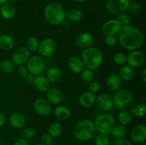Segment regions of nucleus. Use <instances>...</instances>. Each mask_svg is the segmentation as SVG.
<instances>
[{
	"instance_id": "nucleus-16",
	"label": "nucleus",
	"mask_w": 146,
	"mask_h": 145,
	"mask_svg": "<svg viewBox=\"0 0 146 145\" xmlns=\"http://www.w3.org/2000/svg\"><path fill=\"white\" fill-rule=\"evenodd\" d=\"M35 112L41 116H47L51 111V104L44 98H38L34 103Z\"/></svg>"
},
{
	"instance_id": "nucleus-22",
	"label": "nucleus",
	"mask_w": 146,
	"mask_h": 145,
	"mask_svg": "<svg viewBox=\"0 0 146 145\" xmlns=\"http://www.w3.org/2000/svg\"><path fill=\"white\" fill-rule=\"evenodd\" d=\"M34 86L38 91L44 92L50 88V82L47 79L46 77L41 74V75H36Z\"/></svg>"
},
{
	"instance_id": "nucleus-1",
	"label": "nucleus",
	"mask_w": 146,
	"mask_h": 145,
	"mask_svg": "<svg viewBox=\"0 0 146 145\" xmlns=\"http://www.w3.org/2000/svg\"><path fill=\"white\" fill-rule=\"evenodd\" d=\"M120 45L127 51L138 50L143 44L144 36L142 31L132 25L123 26L118 34Z\"/></svg>"
},
{
	"instance_id": "nucleus-52",
	"label": "nucleus",
	"mask_w": 146,
	"mask_h": 145,
	"mask_svg": "<svg viewBox=\"0 0 146 145\" xmlns=\"http://www.w3.org/2000/svg\"><path fill=\"white\" fill-rule=\"evenodd\" d=\"M36 145H44V144H43L40 143V144H36Z\"/></svg>"
},
{
	"instance_id": "nucleus-17",
	"label": "nucleus",
	"mask_w": 146,
	"mask_h": 145,
	"mask_svg": "<svg viewBox=\"0 0 146 145\" xmlns=\"http://www.w3.org/2000/svg\"><path fill=\"white\" fill-rule=\"evenodd\" d=\"M67 65L68 69L74 74H81V72L85 69V66L81 58L76 55H72L68 58Z\"/></svg>"
},
{
	"instance_id": "nucleus-43",
	"label": "nucleus",
	"mask_w": 146,
	"mask_h": 145,
	"mask_svg": "<svg viewBox=\"0 0 146 145\" xmlns=\"http://www.w3.org/2000/svg\"><path fill=\"white\" fill-rule=\"evenodd\" d=\"M29 73L28 69H27V67L26 65H19L17 68V74H18L19 76L21 78H24Z\"/></svg>"
},
{
	"instance_id": "nucleus-42",
	"label": "nucleus",
	"mask_w": 146,
	"mask_h": 145,
	"mask_svg": "<svg viewBox=\"0 0 146 145\" xmlns=\"http://www.w3.org/2000/svg\"><path fill=\"white\" fill-rule=\"evenodd\" d=\"M117 43V38L115 36H106L105 44L110 47L114 46Z\"/></svg>"
},
{
	"instance_id": "nucleus-9",
	"label": "nucleus",
	"mask_w": 146,
	"mask_h": 145,
	"mask_svg": "<svg viewBox=\"0 0 146 145\" xmlns=\"http://www.w3.org/2000/svg\"><path fill=\"white\" fill-rule=\"evenodd\" d=\"M37 51L41 56L46 58L51 56L56 51V43L53 38H45L39 43Z\"/></svg>"
},
{
	"instance_id": "nucleus-4",
	"label": "nucleus",
	"mask_w": 146,
	"mask_h": 145,
	"mask_svg": "<svg viewBox=\"0 0 146 145\" xmlns=\"http://www.w3.org/2000/svg\"><path fill=\"white\" fill-rule=\"evenodd\" d=\"M96 129L94 122L88 119L79 121L74 129V135L76 139L81 142H86L94 136Z\"/></svg>"
},
{
	"instance_id": "nucleus-14",
	"label": "nucleus",
	"mask_w": 146,
	"mask_h": 145,
	"mask_svg": "<svg viewBox=\"0 0 146 145\" xmlns=\"http://www.w3.org/2000/svg\"><path fill=\"white\" fill-rule=\"evenodd\" d=\"M96 103L98 107L104 112H108L113 107V98L106 93H102L98 95L96 98Z\"/></svg>"
},
{
	"instance_id": "nucleus-19",
	"label": "nucleus",
	"mask_w": 146,
	"mask_h": 145,
	"mask_svg": "<svg viewBox=\"0 0 146 145\" xmlns=\"http://www.w3.org/2000/svg\"><path fill=\"white\" fill-rule=\"evenodd\" d=\"M106 85L107 88L112 92H115L121 89L122 85V80L118 74L112 73L108 76L106 80Z\"/></svg>"
},
{
	"instance_id": "nucleus-21",
	"label": "nucleus",
	"mask_w": 146,
	"mask_h": 145,
	"mask_svg": "<svg viewBox=\"0 0 146 145\" xmlns=\"http://www.w3.org/2000/svg\"><path fill=\"white\" fill-rule=\"evenodd\" d=\"M9 124L14 129H22L26 125V118L22 114L19 113V112H14V113L11 114L9 117Z\"/></svg>"
},
{
	"instance_id": "nucleus-3",
	"label": "nucleus",
	"mask_w": 146,
	"mask_h": 145,
	"mask_svg": "<svg viewBox=\"0 0 146 145\" xmlns=\"http://www.w3.org/2000/svg\"><path fill=\"white\" fill-rule=\"evenodd\" d=\"M104 54L99 48L90 46L85 48L81 53V60L85 68L91 71L98 69L104 62Z\"/></svg>"
},
{
	"instance_id": "nucleus-20",
	"label": "nucleus",
	"mask_w": 146,
	"mask_h": 145,
	"mask_svg": "<svg viewBox=\"0 0 146 145\" xmlns=\"http://www.w3.org/2000/svg\"><path fill=\"white\" fill-rule=\"evenodd\" d=\"M96 95L90 91H86L81 94L78 99L80 105L84 108H89L96 103Z\"/></svg>"
},
{
	"instance_id": "nucleus-27",
	"label": "nucleus",
	"mask_w": 146,
	"mask_h": 145,
	"mask_svg": "<svg viewBox=\"0 0 146 145\" xmlns=\"http://www.w3.org/2000/svg\"><path fill=\"white\" fill-rule=\"evenodd\" d=\"M122 80L125 82H129L132 80L134 78V71L133 68L130 67L129 65H123L119 71V75H118Z\"/></svg>"
},
{
	"instance_id": "nucleus-18",
	"label": "nucleus",
	"mask_w": 146,
	"mask_h": 145,
	"mask_svg": "<svg viewBox=\"0 0 146 145\" xmlns=\"http://www.w3.org/2000/svg\"><path fill=\"white\" fill-rule=\"evenodd\" d=\"M76 45L80 48L85 49L90 46H92L94 43V37L91 34L83 32L78 34L76 38Z\"/></svg>"
},
{
	"instance_id": "nucleus-33",
	"label": "nucleus",
	"mask_w": 146,
	"mask_h": 145,
	"mask_svg": "<svg viewBox=\"0 0 146 145\" xmlns=\"http://www.w3.org/2000/svg\"><path fill=\"white\" fill-rule=\"evenodd\" d=\"M15 69V64L12 61L5 59L0 61V71L4 73H11Z\"/></svg>"
},
{
	"instance_id": "nucleus-45",
	"label": "nucleus",
	"mask_w": 146,
	"mask_h": 145,
	"mask_svg": "<svg viewBox=\"0 0 146 145\" xmlns=\"http://www.w3.org/2000/svg\"><path fill=\"white\" fill-rule=\"evenodd\" d=\"M111 145H131V143L128 139L123 138V139H115L112 142Z\"/></svg>"
},
{
	"instance_id": "nucleus-25",
	"label": "nucleus",
	"mask_w": 146,
	"mask_h": 145,
	"mask_svg": "<svg viewBox=\"0 0 146 145\" xmlns=\"http://www.w3.org/2000/svg\"><path fill=\"white\" fill-rule=\"evenodd\" d=\"M46 78L50 82L56 83L59 82L62 78V72L59 68L56 67H51L48 68L46 72Z\"/></svg>"
},
{
	"instance_id": "nucleus-24",
	"label": "nucleus",
	"mask_w": 146,
	"mask_h": 145,
	"mask_svg": "<svg viewBox=\"0 0 146 145\" xmlns=\"http://www.w3.org/2000/svg\"><path fill=\"white\" fill-rule=\"evenodd\" d=\"M15 45V41L11 36L7 34L0 35V48L4 51L12 49Z\"/></svg>"
},
{
	"instance_id": "nucleus-54",
	"label": "nucleus",
	"mask_w": 146,
	"mask_h": 145,
	"mask_svg": "<svg viewBox=\"0 0 146 145\" xmlns=\"http://www.w3.org/2000/svg\"><path fill=\"white\" fill-rule=\"evenodd\" d=\"M19 1H26V0H19Z\"/></svg>"
},
{
	"instance_id": "nucleus-8",
	"label": "nucleus",
	"mask_w": 146,
	"mask_h": 145,
	"mask_svg": "<svg viewBox=\"0 0 146 145\" xmlns=\"http://www.w3.org/2000/svg\"><path fill=\"white\" fill-rule=\"evenodd\" d=\"M130 3V0H106V7L110 13L118 15L128 10Z\"/></svg>"
},
{
	"instance_id": "nucleus-10",
	"label": "nucleus",
	"mask_w": 146,
	"mask_h": 145,
	"mask_svg": "<svg viewBox=\"0 0 146 145\" xmlns=\"http://www.w3.org/2000/svg\"><path fill=\"white\" fill-rule=\"evenodd\" d=\"M31 56V51L26 46H21L15 50L12 54L11 61L16 65H24L29 57Z\"/></svg>"
},
{
	"instance_id": "nucleus-34",
	"label": "nucleus",
	"mask_w": 146,
	"mask_h": 145,
	"mask_svg": "<svg viewBox=\"0 0 146 145\" xmlns=\"http://www.w3.org/2000/svg\"><path fill=\"white\" fill-rule=\"evenodd\" d=\"M38 45H39V41L38 38L35 36L29 37L26 41V47L30 51H36L38 50Z\"/></svg>"
},
{
	"instance_id": "nucleus-12",
	"label": "nucleus",
	"mask_w": 146,
	"mask_h": 145,
	"mask_svg": "<svg viewBox=\"0 0 146 145\" xmlns=\"http://www.w3.org/2000/svg\"><path fill=\"white\" fill-rule=\"evenodd\" d=\"M123 26L116 18L109 19L104 22L101 27V31L105 36H115L118 34Z\"/></svg>"
},
{
	"instance_id": "nucleus-39",
	"label": "nucleus",
	"mask_w": 146,
	"mask_h": 145,
	"mask_svg": "<svg viewBox=\"0 0 146 145\" xmlns=\"http://www.w3.org/2000/svg\"><path fill=\"white\" fill-rule=\"evenodd\" d=\"M116 19L121 23V25H122L123 26L130 25L131 22V18H130V16L128 14H125V12L118 14V15H117Z\"/></svg>"
},
{
	"instance_id": "nucleus-31",
	"label": "nucleus",
	"mask_w": 146,
	"mask_h": 145,
	"mask_svg": "<svg viewBox=\"0 0 146 145\" xmlns=\"http://www.w3.org/2000/svg\"><path fill=\"white\" fill-rule=\"evenodd\" d=\"M112 134L113 136L115 138V139H123V138H125V136L127 134V129L125 127V126L121 125H117L113 127L112 131H111V133Z\"/></svg>"
},
{
	"instance_id": "nucleus-56",
	"label": "nucleus",
	"mask_w": 146,
	"mask_h": 145,
	"mask_svg": "<svg viewBox=\"0 0 146 145\" xmlns=\"http://www.w3.org/2000/svg\"><path fill=\"white\" fill-rule=\"evenodd\" d=\"M143 145H146V144H143Z\"/></svg>"
},
{
	"instance_id": "nucleus-41",
	"label": "nucleus",
	"mask_w": 146,
	"mask_h": 145,
	"mask_svg": "<svg viewBox=\"0 0 146 145\" xmlns=\"http://www.w3.org/2000/svg\"><path fill=\"white\" fill-rule=\"evenodd\" d=\"M88 89H89L90 92L95 94L96 92H99L100 89H101V85H100L99 82L94 80L89 83V85H88Z\"/></svg>"
},
{
	"instance_id": "nucleus-47",
	"label": "nucleus",
	"mask_w": 146,
	"mask_h": 145,
	"mask_svg": "<svg viewBox=\"0 0 146 145\" xmlns=\"http://www.w3.org/2000/svg\"><path fill=\"white\" fill-rule=\"evenodd\" d=\"M14 145H30V144L27 139H23V138H18L15 139Z\"/></svg>"
},
{
	"instance_id": "nucleus-50",
	"label": "nucleus",
	"mask_w": 146,
	"mask_h": 145,
	"mask_svg": "<svg viewBox=\"0 0 146 145\" xmlns=\"http://www.w3.org/2000/svg\"><path fill=\"white\" fill-rule=\"evenodd\" d=\"M74 1L77 3H84L87 1V0H74Z\"/></svg>"
},
{
	"instance_id": "nucleus-28",
	"label": "nucleus",
	"mask_w": 146,
	"mask_h": 145,
	"mask_svg": "<svg viewBox=\"0 0 146 145\" xmlns=\"http://www.w3.org/2000/svg\"><path fill=\"white\" fill-rule=\"evenodd\" d=\"M130 114L138 118L143 117L146 114V105L145 103H138L132 105L130 107Z\"/></svg>"
},
{
	"instance_id": "nucleus-53",
	"label": "nucleus",
	"mask_w": 146,
	"mask_h": 145,
	"mask_svg": "<svg viewBox=\"0 0 146 145\" xmlns=\"http://www.w3.org/2000/svg\"><path fill=\"white\" fill-rule=\"evenodd\" d=\"M53 145H61V144H53Z\"/></svg>"
},
{
	"instance_id": "nucleus-40",
	"label": "nucleus",
	"mask_w": 146,
	"mask_h": 145,
	"mask_svg": "<svg viewBox=\"0 0 146 145\" xmlns=\"http://www.w3.org/2000/svg\"><path fill=\"white\" fill-rule=\"evenodd\" d=\"M41 144L44 145H53V137L48 133L43 134L41 136Z\"/></svg>"
},
{
	"instance_id": "nucleus-44",
	"label": "nucleus",
	"mask_w": 146,
	"mask_h": 145,
	"mask_svg": "<svg viewBox=\"0 0 146 145\" xmlns=\"http://www.w3.org/2000/svg\"><path fill=\"white\" fill-rule=\"evenodd\" d=\"M128 9L130 10L131 12L136 14V13L139 12L140 10H141V6L138 2H131Z\"/></svg>"
},
{
	"instance_id": "nucleus-15",
	"label": "nucleus",
	"mask_w": 146,
	"mask_h": 145,
	"mask_svg": "<svg viewBox=\"0 0 146 145\" xmlns=\"http://www.w3.org/2000/svg\"><path fill=\"white\" fill-rule=\"evenodd\" d=\"M46 97L47 101L50 104H53V105H58L64 100L66 99V97L64 96L62 92L56 88H48L46 91Z\"/></svg>"
},
{
	"instance_id": "nucleus-2",
	"label": "nucleus",
	"mask_w": 146,
	"mask_h": 145,
	"mask_svg": "<svg viewBox=\"0 0 146 145\" xmlns=\"http://www.w3.org/2000/svg\"><path fill=\"white\" fill-rule=\"evenodd\" d=\"M44 15L46 21L54 26L61 25L66 18V12L63 6L56 1L48 3L46 6Z\"/></svg>"
},
{
	"instance_id": "nucleus-32",
	"label": "nucleus",
	"mask_w": 146,
	"mask_h": 145,
	"mask_svg": "<svg viewBox=\"0 0 146 145\" xmlns=\"http://www.w3.org/2000/svg\"><path fill=\"white\" fill-rule=\"evenodd\" d=\"M131 115L129 112H128L125 109L120 110V112L118 115V121L120 125L127 126L129 125L131 122Z\"/></svg>"
},
{
	"instance_id": "nucleus-5",
	"label": "nucleus",
	"mask_w": 146,
	"mask_h": 145,
	"mask_svg": "<svg viewBox=\"0 0 146 145\" xmlns=\"http://www.w3.org/2000/svg\"><path fill=\"white\" fill-rule=\"evenodd\" d=\"M133 100V95L130 90L124 88L115 91L113 96V107L119 110L128 108L131 105Z\"/></svg>"
},
{
	"instance_id": "nucleus-55",
	"label": "nucleus",
	"mask_w": 146,
	"mask_h": 145,
	"mask_svg": "<svg viewBox=\"0 0 146 145\" xmlns=\"http://www.w3.org/2000/svg\"><path fill=\"white\" fill-rule=\"evenodd\" d=\"M0 9H1V5H0Z\"/></svg>"
},
{
	"instance_id": "nucleus-46",
	"label": "nucleus",
	"mask_w": 146,
	"mask_h": 145,
	"mask_svg": "<svg viewBox=\"0 0 146 145\" xmlns=\"http://www.w3.org/2000/svg\"><path fill=\"white\" fill-rule=\"evenodd\" d=\"M35 77L36 75H33V74L29 73V72L28 75L24 78V82L29 85H34V80H35Z\"/></svg>"
},
{
	"instance_id": "nucleus-7",
	"label": "nucleus",
	"mask_w": 146,
	"mask_h": 145,
	"mask_svg": "<svg viewBox=\"0 0 146 145\" xmlns=\"http://www.w3.org/2000/svg\"><path fill=\"white\" fill-rule=\"evenodd\" d=\"M27 67L29 73L34 75H41L44 71L46 64L44 59L37 55H31L27 62Z\"/></svg>"
},
{
	"instance_id": "nucleus-48",
	"label": "nucleus",
	"mask_w": 146,
	"mask_h": 145,
	"mask_svg": "<svg viewBox=\"0 0 146 145\" xmlns=\"http://www.w3.org/2000/svg\"><path fill=\"white\" fill-rule=\"evenodd\" d=\"M6 122V116L2 112H0V127L3 126Z\"/></svg>"
},
{
	"instance_id": "nucleus-38",
	"label": "nucleus",
	"mask_w": 146,
	"mask_h": 145,
	"mask_svg": "<svg viewBox=\"0 0 146 145\" xmlns=\"http://www.w3.org/2000/svg\"><path fill=\"white\" fill-rule=\"evenodd\" d=\"M21 138L25 139L27 140L33 139L36 135V131L32 127H26L21 131Z\"/></svg>"
},
{
	"instance_id": "nucleus-37",
	"label": "nucleus",
	"mask_w": 146,
	"mask_h": 145,
	"mask_svg": "<svg viewBox=\"0 0 146 145\" xmlns=\"http://www.w3.org/2000/svg\"><path fill=\"white\" fill-rule=\"evenodd\" d=\"M113 62L118 65H123L126 63L127 55L123 52H118L113 55Z\"/></svg>"
},
{
	"instance_id": "nucleus-29",
	"label": "nucleus",
	"mask_w": 146,
	"mask_h": 145,
	"mask_svg": "<svg viewBox=\"0 0 146 145\" xmlns=\"http://www.w3.org/2000/svg\"><path fill=\"white\" fill-rule=\"evenodd\" d=\"M84 16L82 11L79 9H72L66 14V18L72 23H76L81 21Z\"/></svg>"
},
{
	"instance_id": "nucleus-49",
	"label": "nucleus",
	"mask_w": 146,
	"mask_h": 145,
	"mask_svg": "<svg viewBox=\"0 0 146 145\" xmlns=\"http://www.w3.org/2000/svg\"><path fill=\"white\" fill-rule=\"evenodd\" d=\"M141 78H142L143 81L144 83L146 82V68H144L143 71L142 72V75H141Z\"/></svg>"
},
{
	"instance_id": "nucleus-36",
	"label": "nucleus",
	"mask_w": 146,
	"mask_h": 145,
	"mask_svg": "<svg viewBox=\"0 0 146 145\" xmlns=\"http://www.w3.org/2000/svg\"><path fill=\"white\" fill-rule=\"evenodd\" d=\"M94 142L96 145H108L110 143V139L108 134L99 133L96 136Z\"/></svg>"
},
{
	"instance_id": "nucleus-13",
	"label": "nucleus",
	"mask_w": 146,
	"mask_h": 145,
	"mask_svg": "<svg viewBox=\"0 0 146 145\" xmlns=\"http://www.w3.org/2000/svg\"><path fill=\"white\" fill-rule=\"evenodd\" d=\"M130 137L134 143H143L146 139V127L143 124L135 125L130 132Z\"/></svg>"
},
{
	"instance_id": "nucleus-35",
	"label": "nucleus",
	"mask_w": 146,
	"mask_h": 145,
	"mask_svg": "<svg viewBox=\"0 0 146 145\" xmlns=\"http://www.w3.org/2000/svg\"><path fill=\"white\" fill-rule=\"evenodd\" d=\"M95 75H94V71L90 69H84L81 72V80L87 84H89L92 81L94 80Z\"/></svg>"
},
{
	"instance_id": "nucleus-30",
	"label": "nucleus",
	"mask_w": 146,
	"mask_h": 145,
	"mask_svg": "<svg viewBox=\"0 0 146 145\" xmlns=\"http://www.w3.org/2000/svg\"><path fill=\"white\" fill-rule=\"evenodd\" d=\"M47 133L51 135L53 138H56L62 132V126L59 122H53L48 125Z\"/></svg>"
},
{
	"instance_id": "nucleus-6",
	"label": "nucleus",
	"mask_w": 146,
	"mask_h": 145,
	"mask_svg": "<svg viewBox=\"0 0 146 145\" xmlns=\"http://www.w3.org/2000/svg\"><path fill=\"white\" fill-rule=\"evenodd\" d=\"M94 124L96 131L101 134H109L115 126V119L110 114L103 113L96 117Z\"/></svg>"
},
{
	"instance_id": "nucleus-23",
	"label": "nucleus",
	"mask_w": 146,
	"mask_h": 145,
	"mask_svg": "<svg viewBox=\"0 0 146 145\" xmlns=\"http://www.w3.org/2000/svg\"><path fill=\"white\" fill-rule=\"evenodd\" d=\"M54 116L58 120H68L71 116V111L65 105H58L54 109Z\"/></svg>"
},
{
	"instance_id": "nucleus-26",
	"label": "nucleus",
	"mask_w": 146,
	"mask_h": 145,
	"mask_svg": "<svg viewBox=\"0 0 146 145\" xmlns=\"http://www.w3.org/2000/svg\"><path fill=\"white\" fill-rule=\"evenodd\" d=\"M0 14L4 19L9 20L14 17L16 14V11L14 7L9 3L1 4Z\"/></svg>"
},
{
	"instance_id": "nucleus-11",
	"label": "nucleus",
	"mask_w": 146,
	"mask_h": 145,
	"mask_svg": "<svg viewBox=\"0 0 146 145\" xmlns=\"http://www.w3.org/2000/svg\"><path fill=\"white\" fill-rule=\"evenodd\" d=\"M145 61V55L141 50L131 51L127 55L126 63L131 68H138L144 64Z\"/></svg>"
},
{
	"instance_id": "nucleus-51",
	"label": "nucleus",
	"mask_w": 146,
	"mask_h": 145,
	"mask_svg": "<svg viewBox=\"0 0 146 145\" xmlns=\"http://www.w3.org/2000/svg\"><path fill=\"white\" fill-rule=\"evenodd\" d=\"M9 0H0V4H5V3L8 2Z\"/></svg>"
}]
</instances>
